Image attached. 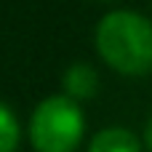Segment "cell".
<instances>
[{"label":"cell","instance_id":"6","mask_svg":"<svg viewBox=\"0 0 152 152\" xmlns=\"http://www.w3.org/2000/svg\"><path fill=\"white\" fill-rule=\"evenodd\" d=\"M144 142H147V150L152 152V120L147 123V131H144Z\"/></svg>","mask_w":152,"mask_h":152},{"label":"cell","instance_id":"5","mask_svg":"<svg viewBox=\"0 0 152 152\" xmlns=\"http://www.w3.org/2000/svg\"><path fill=\"white\" fill-rule=\"evenodd\" d=\"M19 147V123L11 107L0 102V152H16Z\"/></svg>","mask_w":152,"mask_h":152},{"label":"cell","instance_id":"3","mask_svg":"<svg viewBox=\"0 0 152 152\" xmlns=\"http://www.w3.org/2000/svg\"><path fill=\"white\" fill-rule=\"evenodd\" d=\"M64 91L75 102L91 99L99 91V75H96V69L88 67V64H72L64 72Z\"/></svg>","mask_w":152,"mask_h":152},{"label":"cell","instance_id":"1","mask_svg":"<svg viewBox=\"0 0 152 152\" xmlns=\"http://www.w3.org/2000/svg\"><path fill=\"white\" fill-rule=\"evenodd\" d=\"M99 56L123 75L152 69V21L136 11H112L96 24Z\"/></svg>","mask_w":152,"mask_h":152},{"label":"cell","instance_id":"4","mask_svg":"<svg viewBox=\"0 0 152 152\" xmlns=\"http://www.w3.org/2000/svg\"><path fill=\"white\" fill-rule=\"evenodd\" d=\"M88 152H142V144L128 128H104L91 139Z\"/></svg>","mask_w":152,"mask_h":152},{"label":"cell","instance_id":"2","mask_svg":"<svg viewBox=\"0 0 152 152\" xmlns=\"http://www.w3.org/2000/svg\"><path fill=\"white\" fill-rule=\"evenodd\" d=\"M83 110L69 96H48L29 120V139L37 152H75L83 139Z\"/></svg>","mask_w":152,"mask_h":152}]
</instances>
